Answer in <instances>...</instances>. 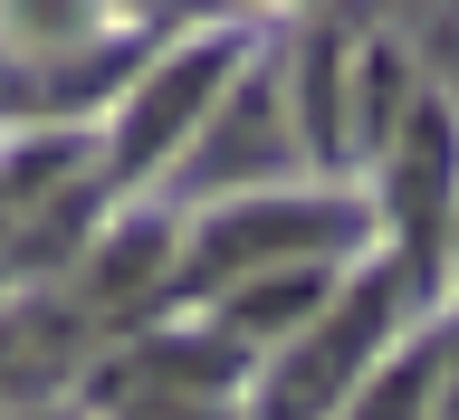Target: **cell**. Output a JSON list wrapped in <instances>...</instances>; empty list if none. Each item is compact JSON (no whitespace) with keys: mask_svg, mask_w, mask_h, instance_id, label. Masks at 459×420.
<instances>
[{"mask_svg":"<svg viewBox=\"0 0 459 420\" xmlns=\"http://www.w3.org/2000/svg\"><path fill=\"white\" fill-rule=\"evenodd\" d=\"M163 258H172L163 229H125V239L96 258V278H86V306H134V296H153V287H163Z\"/></svg>","mask_w":459,"mask_h":420,"instance_id":"8","label":"cell"},{"mask_svg":"<svg viewBox=\"0 0 459 420\" xmlns=\"http://www.w3.org/2000/svg\"><path fill=\"white\" fill-rule=\"evenodd\" d=\"M354 239H364V210L335 201V192H239L230 210L201 220L182 287H239V278H268V268H325Z\"/></svg>","mask_w":459,"mask_h":420,"instance_id":"1","label":"cell"},{"mask_svg":"<svg viewBox=\"0 0 459 420\" xmlns=\"http://www.w3.org/2000/svg\"><path fill=\"white\" fill-rule=\"evenodd\" d=\"M383 210L402 229V268H430L440 229L459 210V124L450 106H411L383 143Z\"/></svg>","mask_w":459,"mask_h":420,"instance_id":"3","label":"cell"},{"mask_svg":"<svg viewBox=\"0 0 459 420\" xmlns=\"http://www.w3.org/2000/svg\"><path fill=\"white\" fill-rule=\"evenodd\" d=\"M325 306H335V268H268V278H239V287H230L221 325L239 344H258V335H287V344H297Z\"/></svg>","mask_w":459,"mask_h":420,"instance_id":"6","label":"cell"},{"mask_svg":"<svg viewBox=\"0 0 459 420\" xmlns=\"http://www.w3.org/2000/svg\"><path fill=\"white\" fill-rule=\"evenodd\" d=\"M430 401H440V344L373 364L364 382H354V411L344 420H430Z\"/></svg>","mask_w":459,"mask_h":420,"instance_id":"7","label":"cell"},{"mask_svg":"<svg viewBox=\"0 0 459 420\" xmlns=\"http://www.w3.org/2000/svg\"><path fill=\"white\" fill-rule=\"evenodd\" d=\"M268 115H278V96H268V86H239V96H221V106H211V124L192 134V182H201V192L268 182V172L287 163V134L268 124Z\"/></svg>","mask_w":459,"mask_h":420,"instance_id":"5","label":"cell"},{"mask_svg":"<svg viewBox=\"0 0 459 420\" xmlns=\"http://www.w3.org/2000/svg\"><path fill=\"white\" fill-rule=\"evenodd\" d=\"M430 420H459V335L440 344V401H430Z\"/></svg>","mask_w":459,"mask_h":420,"instance_id":"10","label":"cell"},{"mask_svg":"<svg viewBox=\"0 0 459 420\" xmlns=\"http://www.w3.org/2000/svg\"><path fill=\"white\" fill-rule=\"evenodd\" d=\"M402 296H411V278H402V268H364V278L325 306V325H307V335L278 354L258 420H325V411H335V401L373 373V344H393Z\"/></svg>","mask_w":459,"mask_h":420,"instance_id":"2","label":"cell"},{"mask_svg":"<svg viewBox=\"0 0 459 420\" xmlns=\"http://www.w3.org/2000/svg\"><path fill=\"white\" fill-rule=\"evenodd\" d=\"M115 420H230V411H221L211 392H134Z\"/></svg>","mask_w":459,"mask_h":420,"instance_id":"9","label":"cell"},{"mask_svg":"<svg viewBox=\"0 0 459 420\" xmlns=\"http://www.w3.org/2000/svg\"><path fill=\"white\" fill-rule=\"evenodd\" d=\"M20 420H57V411H20Z\"/></svg>","mask_w":459,"mask_h":420,"instance_id":"11","label":"cell"},{"mask_svg":"<svg viewBox=\"0 0 459 420\" xmlns=\"http://www.w3.org/2000/svg\"><path fill=\"white\" fill-rule=\"evenodd\" d=\"M230 67H239V39H211V48L163 57V67L125 96V124H115V172H153L163 153H182V143L211 124Z\"/></svg>","mask_w":459,"mask_h":420,"instance_id":"4","label":"cell"}]
</instances>
